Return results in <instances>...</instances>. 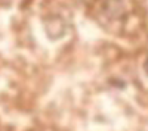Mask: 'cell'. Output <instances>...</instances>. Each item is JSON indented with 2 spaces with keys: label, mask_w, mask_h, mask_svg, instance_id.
Returning <instances> with one entry per match:
<instances>
[{
  "label": "cell",
  "mask_w": 148,
  "mask_h": 131,
  "mask_svg": "<svg viewBox=\"0 0 148 131\" xmlns=\"http://www.w3.org/2000/svg\"><path fill=\"white\" fill-rule=\"evenodd\" d=\"M125 12V6H123L121 0H105L104 3V14L111 18V19H117L123 15Z\"/></svg>",
  "instance_id": "1"
},
{
  "label": "cell",
  "mask_w": 148,
  "mask_h": 131,
  "mask_svg": "<svg viewBox=\"0 0 148 131\" xmlns=\"http://www.w3.org/2000/svg\"><path fill=\"white\" fill-rule=\"evenodd\" d=\"M144 69H145V72L148 74V57L145 59V62H144Z\"/></svg>",
  "instance_id": "2"
}]
</instances>
